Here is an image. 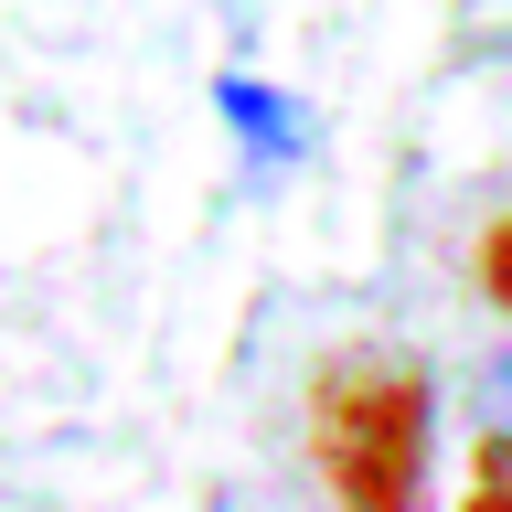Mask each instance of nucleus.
Masks as SVG:
<instances>
[{
    "label": "nucleus",
    "mask_w": 512,
    "mask_h": 512,
    "mask_svg": "<svg viewBox=\"0 0 512 512\" xmlns=\"http://www.w3.org/2000/svg\"><path fill=\"white\" fill-rule=\"evenodd\" d=\"M310 459L342 512H416L438 470V395L406 352H342L310 384Z\"/></svg>",
    "instance_id": "1"
},
{
    "label": "nucleus",
    "mask_w": 512,
    "mask_h": 512,
    "mask_svg": "<svg viewBox=\"0 0 512 512\" xmlns=\"http://www.w3.org/2000/svg\"><path fill=\"white\" fill-rule=\"evenodd\" d=\"M214 107L235 118V139H246V150H267V160H299V139H310V128H299V107H288V96H267V86H246V75H224Z\"/></svg>",
    "instance_id": "2"
},
{
    "label": "nucleus",
    "mask_w": 512,
    "mask_h": 512,
    "mask_svg": "<svg viewBox=\"0 0 512 512\" xmlns=\"http://www.w3.org/2000/svg\"><path fill=\"white\" fill-rule=\"evenodd\" d=\"M470 278H480V299L512 320V214H491L480 224V246H470Z\"/></svg>",
    "instance_id": "3"
},
{
    "label": "nucleus",
    "mask_w": 512,
    "mask_h": 512,
    "mask_svg": "<svg viewBox=\"0 0 512 512\" xmlns=\"http://www.w3.org/2000/svg\"><path fill=\"white\" fill-rule=\"evenodd\" d=\"M470 406L491 416V438H512V342H502V352H480V363H470Z\"/></svg>",
    "instance_id": "4"
},
{
    "label": "nucleus",
    "mask_w": 512,
    "mask_h": 512,
    "mask_svg": "<svg viewBox=\"0 0 512 512\" xmlns=\"http://www.w3.org/2000/svg\"><path fill=\"white\" fill-rule=\"evenodd\" d=\"M459 512H512V438H480V470H470Z\"/></svg>",
    "instance_id": "5"
}]
</instances>
